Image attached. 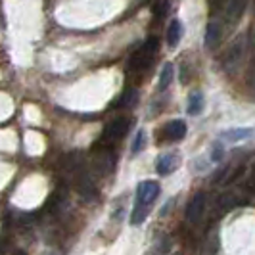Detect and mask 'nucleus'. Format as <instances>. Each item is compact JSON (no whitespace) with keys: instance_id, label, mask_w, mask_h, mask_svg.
<instances>
[{"instance_id":"f257e3e1","label":"nucleus","mask_w":255,"mask_h":255,"mask_svg":"<svg viewBox=\"0 0 255 255\" xmlns=\"http://www.w3.org/2000/svg\"><path fill=\"white\" fill-rule=\"evenodd\" d=\"M157 50H159V40H157L155 37H150L140 46V50L132 56L130 65H132L134 69H146L148 65L152 64L153 56H155V52Z\"/></svg>"},{"instance_id":"f03ea898","label":"nucleus","mask_w":255,"mask_h":255,"mask_svg":"<svg viewBox=\"0 0 255 255\" xmlns=\"http://www.w3.org/2000/svg\"><path fill=\"white\" fill-rule=\"evenodd\" d=\"M127 130H128V119L119 117V119L112 121V123L106 127V130H104V134H102V142L104 144H114V142H117L119 138H123V136L127 134Z\"/></svg>"},{"instance_id":"7ed1b4c3","label":"nucleus","mask_w":255,"mask_h":255,"mask_svg":"<svg viewBox=\"0 0 255 255\" xmlns=\"http://www.w3.org/2000/svg\"><path fill=\"white\" fill-rule=\"evenodd\" d=\"M157 196H159V184L155 180H144V182L138 184V188H136V200H138V204L150 205L157 200Z\"/></svg>"},{"instance_id":"20e7f679","label":"nucleus","mask_w":255,"mask_h":255,"mask_svg":"<svg viewBox=\"0 0 255 255\" xmlns=\"http://www.w3.org/2000/svg\"><path fill=\"white\" fill-rule=\"evenodd\" d=\"M179 167H180L179 153H163V155L157 157V165H155V169H157V175L165 177V175L175 173Z\"/></svg>"},{"instance_id":"39448f33","label":"nucleus","mask_w":255,"mask_h":255,"mask_svg":"<svg viewBox=\"0 0 255 255\" xmlns=\"http://www.w3.org/2000/svg\"><path fill=\"white\" fill-rule=\"evenodd\" d=\"M204 211H205V194L204 192H198L190 202H188V205H186V219L190 223H198L202 219V215H204Z\"/></svg>"},{"instance_id":"423d86ee","label":"nucleus","mask_w":255,"mask_h":255,"mask_svg":"<svg viewBox=\"0 0 255 255\" xmlns=\"http://www.w3.org/2000/svg\"><path fill=\"white\" fill-rule=\"evenodd\" d=\"M221 35H223L221 25L217 21H209L207 29H205V48L207 50H215L219 46V42H221Z\"/></svg>"},{"instance_id":"0eeeda50","label":"nucleus","mask_w":255,"mask_h":255,"mask_svg":"<svg viewBox=\"0 0 255 255\" xmlns=\"http://www.w3.org/2000/svg\"><path fill=\"white\" fill-rule=\"evenodd\" d=\"M165 136L173 142L182 140V138L186 136V123H184V121H180V119H175V121L167 123L165 125Z\"/></svg>"},{"instance_id":"6e6552de","label":"nucleus","mask_w":255,"mask_h":255,"mask_svg":"<svg viewBox=\"0 0 255 255\" xmlns=\"http://www.w3.org/2000/svg\"><path fill=\"white\" fill-rule=\"evenodd\" d=\"M246 4H248V0H229V4H227L229 21H238L242 17L244 12H246Z\"/></svg>"},{"instance_id":"1a4fd4ad","label":"nucleus","mask_w":255,"mask_h":255,"mask_svg":"<svg viewBox=\"0 0 255 255\" xmlns=\"http://www.w3.org/2000/svg\"><path fill=\"white\" fill-rule=\"evenodd\" d=\"M180 37H182V23H180L179 19H173L169 23V27H167V44L171 48H175L179 44Z\"/></svg>"},{"instance_id":"9d476101","label":"nucleus","mask_w":255,"mask_h":255,"mask_svg":"<svg viewBox=\"0 0 255 255\" xmlns=\"http://www.w3.org/2000/svg\"><path fill=\"white\" fill-rule=\"evenodd\" d=\"M252 134V128H230L223 132V138L229 142H240Z\"/></svg>"},{"instance_id":"9b49d317","label":"nucleus","mask_w":255,"mask_h":255,"mask_svg":"<svg viewBox=\"0 0 255 255\" xmlns=\"http://www.w3.org/2000/svg\"><path fill=\"white\" fill-rule=\"evenodd\" d=\"M146 217H148V205L136 204L134 209H132V213H130V225L138 227V225H142L146 221Z\"/></svg>"},{"instance_id":"f8f14e48","label":"nucleus","mask_w":255,"mask_h":255,"mask_svg":"<svg viewBox=\"0 0 255 255\" xmlns=\"http://www.w3.org/2000/svg\"><path fill=\"white\" fill-rule=\"evenodd\" d=\"M202 110H204V94L202 92H192L190 102H188V114H202Z\"/></svg>"},{"instance_id":"ddd939ff","label":"nucleus","mask_w":255,"mask_h":255,"mask_svg":"<svg viewBox=\"0 0 255 255\" xmlns=\"http://www.w3.org/2000/svg\"><path fill=\"white\" fill-rule=\"evenodd\" d=\"M173 64H165L161 67V75H159V87L161 89H167L169 85H171V81H173Z\"/></svg>"},{"instance_id":"4468645a","label":"nucleus","mask_w":255,"mask_h":255,"mask_svg":"<svg viewBox=\"0 0 255 255\" xmlns=\"http://www.w3.org/2000/svg\"><path fill=\"white\" fill-rule=\"evenodd\" d=\"M236 198L232 196V194H223L221 196V200H219V209L221 211H230V209H234L236 207Z\"/></svg>"},{"instance_id":"2eb2a0df","label":"nucleus","mask_w":255,"mask_h":255,"mask_svg":"<svg viewBox=\"0 0 255 255\" xmlns=\"http://www.w3.org/2000/svg\"><path fill=\"white\" fill-rule=\"evenodd\" d=\"M144 138H146L144 128H138V132H136V136H134V142H132V153L142 152V148H144Z\"/></svg>"},{"instance_id":"dca6fc26","label":"nucleus","mask_w":255,"mask_h":255,"mask_svg":"<svg viewBox=\"0 0 255 255\" xmlns=\"http://www.w3.org/2000/svg\"><path fill=\"white\" fill-rule=\"evenodd\" d=\"M132 102H134V90H127L125 96L119 100V106H121V108H127V106H130Z\"/></svg>"},{"instance_id":"f3484780","label":"nucleus","mask_w":255,"mask_h":255,"mask_svg":"<svg viewBox=\"0 0 255 255\" xmlns=\"http://www.w3.org/2000/svg\"><path fill=\"white\" fill-rule=\"evenodd\" d=\"M223 157V148H221V144H215L213 146V152H211V159L213 161H219Z\"/></svg>"},{"instance_id":"a211bd4d","label":"nucleus","mask_w":255,"mask_h":255,"mask_svg":"<svg viewBox=\"0 0 255 255\" xmlns=\"http://www.w3.org/2000/svg\"><path fill=\"white\" fill-rule=\"evenodd\" d=\"M163 12H167V2H157V6H155V13H157V15H161Z\"/></svg>"},{"instance_id":"6ab92c4d","label":"nucleus","mask_w":255,"mask_h":255,"mask_svg":"<svg viewBox=\"0 0 255 255\" xmlns=\"http://www.w3.org/2000/svg\"><path fill=\"white\" fill-rule=\"evenodd\" d=\"M15 255H27V254L23 252V250H17V252H15Z\"/></svg>"}]
</instances>
